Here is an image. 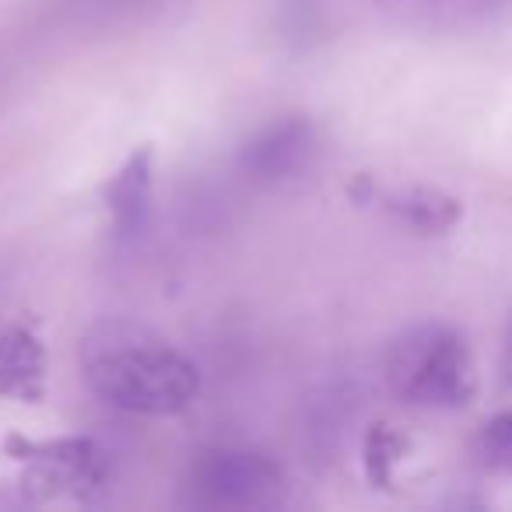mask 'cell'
Masks as SVG:
<instances>
[{
    "label": "cell",
    "mask_w": 512,
    "mask_h": 512,
    "mask_svg": "<svg viewBox=\"0 0 512 512\" xmlns=\"http://www.w3.org/2000/svg\"><path fill=\"white\" fill-rule=\"evenodd\" d=\"M81 372L88 386L127 414L169 418L193 404L200 372L162 334L134 320H99L81 337Z\"/></svg>",
    "instance_id": "6da1fadb"
},
{
    "label": "cell",
    "mask_w": 512,
    "mask_h": 512,
    "mask_svg": "<svg viewBox=\"0 0 512 512\" xmlns=\"http://www.w3.org/2000/svg\"><path fill=\"white\" fill-rule=\"evenodd\" d=\"M386 386L400 404L449 411L474 397V358L460 330L421 323L400 334L386 355Z\"/></svg>",
    "instance_id": "7a4b0ae2"
},
{
    "label": "cell",
    "mask_w": 512,
    "mask_h": 512,
    "mask_svg": "<svg viewBox=\"0 0 512 512\" xmlns=\"http://www.w3.org/2000/svg\"><path fill=\"white\" fill-rule=\"evenodd\" d=\"M288 477L260 449L218 446L186 470V502L197 509H271L285 498Z\"/></svg>",
    "instance_id": "3957f363"
},
{
    "label": "cell",
    "mask_w": 512,
    "mask_h": 512,
    "mask_svg": "<svg viewBox=\"0 0 512 512\" xmlns=\"http://www.w3.org/2000/svg\"><path fill=\"white\" fill-rule=\"evenodd\" d=\"M320 155V137L306 116L267 123L242 144L239 169L256 183H285L309 169Z\"/></svg>",
    "instance_id": "277c9868"
},
{
    "label": "cell",
    "mask_w": 512,
    "mask_h": 512,
    "mask_svg": "<svg viewBox=\"0 0 512 512\" xmlns=\"http://www.w3.org/2000/svg\"><path fill=\"white\" fill-rule=\"evenodd\" d=\"M393 25L428 36H463L512 15V0H376Z\"/></svg>",
    "instance_id": "5b68a950"
},
{
    "label": "cell",
    "mask_w": 512,
    "mask_h": 512,
    "mask_svg": "<svg viewBox=\"0 0 512 512\" xmlns=\"http://www.w3.org/2000/svg\"><path fill=\"white\" fill-rule=\"evenodd\" d=\"M106 477L102 449L85 439L29 446V481L43 484L46 495H88Z\"/></svg>",
    "instance_id": "8992f818"
},
{
    "label": "cell",
    "mask_w": 512,
    "mask_h": 512,
    "mask_svg": "<svg viewBox=\"0 0 512 512\" xmlns=\"http://www.w3.org/2000/svg\"><path fill=\"white\" fill-rule=\"evenodd\" d=\"M151 197H155V165H151V151L141 148L123 162V169L106 186L116 235L134 239L144 232L151 218Z\"/></svg>",
    "instance_id": "52a82bcc"
},
{
    "label": "cell",
    "mask_w": 512,
    "mask_h": 512,
    "mask_svg": "<svg viewBox=\"0 0 512 512\" xmlns=\"http://www.w3.org/2000/svg\"><path fill=\"white\" fill-rule=\"evenodd\" d=\"M43 344L25 327H0V393L15 400L43 397Z\"/></svg>",
    "instance_id": "ba28073f"
},
{
    "label": "cell",
    "mask_w": 512,
    "mask_h": 512,
    "mask_svg": "<svg viewBox=\"0 0 512 512\" xmlns=\"http://www.w3.org/2000/svg\"><path fill=\"white\" fill-rule=\"evenodd\" d=\"M386 211L400 218L404 225L418 228V232H446L460 218V204L453 197L428 186H411V190H397L383 197Z\"/></svg>",
    "instance_id": "9c48e42d"
},
{
    "label": "cell",
    "mask_w": 512,
    "mask_h": 512,
    "mask_svg": "<svg viewBox=\"0 0 512 512\" xmlns=\"http://www.w3.org/2000/svg\"><path fill=\"white\" fill-rule=\"evenodd\" d=\"M474 456L491 474L512 477V407L484 421L474 439Z\"/></svg>",
    "instance_id": "30bf717a"
},
{
    "label": "cell",
    "mask_w": 512,
    "mask_h": 512,
    "mask_svg": "<svg viewBox=\"0 0 512 512\" xmlns=\"http://www.w3.org/2000/svg\"><path fill=\"white\" fill-rule=\"evenodd\" d=\"M158 0H78V11L85 18H99V22H113V18H127L141 8H151Z\"/></svg>",
    "instance_id": "8fae6325"
},
{
    "label": "cell",
    "mask_w": 512,
    "mask_h": 512,
    "mask_svg": "<svg viewBox=\"0 0 512 512\" xmlns=\"http://www.w3.org/2000/svg\"><path fill=\"white\" fill-rule=\"evenodd\" d=\"M502 379L512 390V320H509V327H505V341H502Z\"/></svg>",
    "instance_id": "7c38bea8"
}]
</instances>
